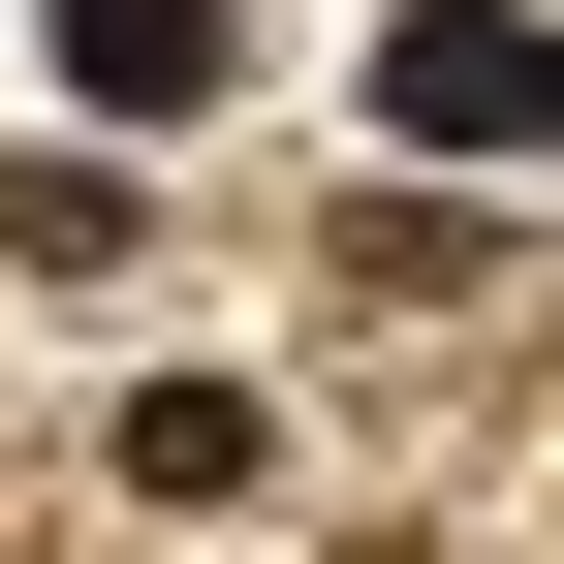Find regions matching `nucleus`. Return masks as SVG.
I'll return each mask as SVG.
<instances>
[{"label": "nucleus", "mask_w": 564, "mask_h": 564, "mask_svg": "<svg viewBox=\"0 0 564 564\" xmlns=\"http://www.w3.org/2000/svg\"><path fill=\"white\" fill-rule=\"evenodd\" d=\"M377 126H408V158H564V32H533V0H408V32H377Z\"/></svg>", "instance_id": "f257e3e1"}, {"label": "nucleus", "mask_w": 564, "mask_h": 564, "mask_svg": "<svg viewBox=\"0 0 564 564\" xmlns=\"http://www.w3.org/2000/svg\"><path fill=\"white\" fill-rule=\"evenodd\" d=\"M220 0H63V95H95V126H220Z\"/></svg>", "instance_id": "f03ea898"}]
</instances>
